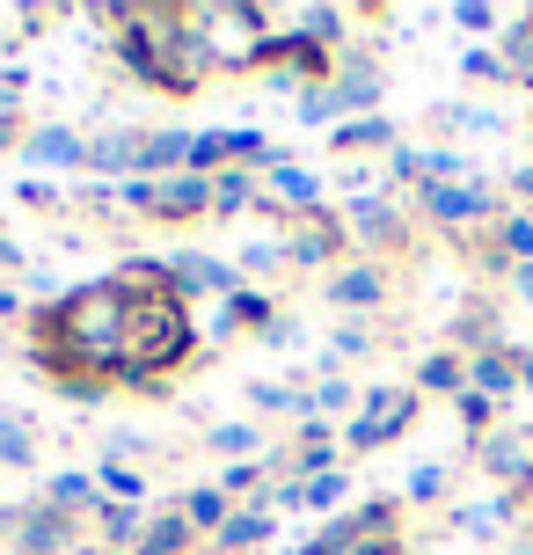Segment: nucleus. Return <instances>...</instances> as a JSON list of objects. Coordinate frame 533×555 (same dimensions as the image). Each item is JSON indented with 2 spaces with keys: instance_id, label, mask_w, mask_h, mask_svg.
I'll return each instance as SVG.
<instances>
[{
  "instance_id": "f257e3e1",
  "label": "nucleus",
  "mask_w": 533,
  "mask_h": 555,
  "mask_svg": "<svg viewBox=\"0 0 533 555\" xmlns=\"http://www.w3.org/2000/svg\"><path fill=\"white\" fill-rule=\"evenodd\" d=\"M125 293L117 285H81L74 300H66V344L88 351V359H117V344H125Z\"/></svg>"
},
{
  "instance_id": "f03ea898",
  "label": "nucleus",
  "mask_w": 533,
  "mask_h": 555,
  "mask_svg": "<svg viewBox=\"0 0 533 555\" xmlns=\"http://www.w3.org/2000/svg\"><path fill=\"white\" fill-rule=\"evenodd\" d=\"M417 197L439 227H476V220L497 212V191H490V183H424Z\"/></svg>"
},
{
  "instance_id": "7ed1b4c3",
  "label": "nucleus",
  "mask_w": 533,
  "mask_h": 555,
  "mask_svg": "<svg viewBox=\"0 0 533 555\" xmlns=\"http://www.w3.org/2000/svg\"><path fill=\"white\" fill-rule=\"evenodd\" d=\"M161 278H169V293H220V300L242 293V271H226L220 256H205V249H176L161 263Z\"/></svg>"
},
{
  "instance_id": "20e7f679",
  "label": "nucleus",
  "mask_w": 533,
  "mask_h": 555,
  "mask_svg": "<svg viewBox=\"0 0 533 555\" xmlns=\"http://www.w3.org/2000/svg\"><path fill=\"white\" fill-rule=\"evenodd\" d=\"M23 162L29 168H88V139L74 125H37L23 139Z\"/></svg>"
},
{
  "instance_id": "39448f33",
  "label": "nucleus",
  "mask_w": 533,
  "mask_h": 555,
  "mask_svg": "<svg viewBox=\"0 0 533 555\" xmlns=\"http://www.w3.org/2000/svg\"><path fill=\"white\" fill-rule=\"evenodd\" d=\"M343 227H351V234H359L365 249H402V212H394L388 197H351V212H343Z\"/></svg>"
},
{
  "instance_id": "423d86ee",
  "label": "nucleus",
  "mask_w": 533,
  "mask_h": 555,
  "mask_svg": "<svg viewBox=\"0 0 533 555\" xmlns=\"http://www.w3.org/2000/svg\"><path fill=\"white\" fill-rule=\"evenodd\" d=\"M468 388H476L482 402H511V395H519V351H511V344H497V351L468 359Z\"/></svg>"
},
{
  "instance_id": "0eeeda50",
  "label": "nucleus",
  "mask_w": 533,
  "mask_h": 555,
  "mask_svg": "<svg viewBox=\"0 0 533 555\" xmlns=\"http://www.w3.org/2000/svg\"><path fill=\"white\" fill-rule=\"evenodd\" d=\"M66 512H52V504H37V512H23V519H15V548L23 555H58L66 548Z\"/></svg>"
},
{
  "instance_id": "6e6552de",
  "label": "nucleus",
  "mask_w": 533,
  "mask_h": 555,
  "mask_svg": "<svg viewBox=\"0 0 533 555\" xmlns=\"http://www.w3.org/2000/svg\"><path fill=\"white\" fill-rule=\"evenodd\" d=\"M197 212H212V176H191L183 168V176L161 183V212L154 220H197Z\"/></svg>"
},
{
  "instance_id": "1a4fd4ad",
  "label": "nucleus",
  "mask_w": 533,
  "mask_h": 555,
  "mask_svg": "<svg viewBox=\"0 0 533 555\" xmlns=\"http://www.w3.org/2000/svg\"><path fill=\"white\" fill-rule=\"evenodd\" d=\"M482 468L505 482V498H511V490H526V482H533V453H526V439H482Z\"/></svg>"
},
{
  "instance_id": "9d476101",
  "label": "nucleus",
  "mask_w": 533,
  "mask_h": 555,
  "mask_svg": "<svg viewBox=\"0 0 533 555\" xmlns=\"http://www.w3.org/2000/svg\"><path fill=\"white\" fill-rule=\"evenodd\" d=\"M88 168H95V176H117V183H132V168H140V132L88 139Z\"/></svg>"
},
{
  "instance_id": "9b49d317",
  "label": "nucleus",
  "mask_w": 533,
  "mask_h": 555,
  "mask_svg": "<svg viewBox=\"0 0 533 555\" xmlns=\"http://www.w3.org/2000/svg\"><path fill=\"white\" fill-rule=\"evenodd\" d=\"M183 519H191V533H220L234 519V498H226L220 482H197L191 498H183Z\"/></svg>"
},
{
  "instance_id": "f8f14e48",
  "label": "nucleus",
  "mask_w": 533,
  "mask_h": 555,
  "mask_svg": "<svg viewBox=\"0 0 533 555\" xmlns=\"http://www.w3.org/2000/svg\"><path fill=\"white\" fill-rule=\"evenodd\" d=\"M95 527H103V548H140V533H146V512L140 504H95Z\"/></svg>"
},
{
  "instance_id": "ddd939ff",
  "label": "nucleus",
  "mask_w": 533,
  "mask_h": 555,
  "mask_svg": "<svg viewBox=\"0 0 533 555\" xmlns=\"http://www.w3.org/2000/svg\"><path fill=\"white\" fill-rule=\"evenodd\" d=\"M249 205H256V168L212 176V220H234V212H249Z\"/></svg>"
},
{
  "instance_id": "4468645a",
  "label": "nucleus",
  "mask_w": 533,
  "mask_h": 555,
  "mask_svg": "<svg viewBox=\"0 0 533 555\" xmlns=\"http://www.w3.org/2000/svg\"><path fill=\"white\" fill-rule=\"evenodd\" d=\"M183 548H191V519H183V512H161V519H146L132 555H183Z\"/></svg>"
},
{
  "instance_id": "2eb2a0df",
  "label": "nucleus",
  "mask_w": 533,
  "mask_h": 555,
  "mask_svg": "<svg viewBox=\"0 0 533 555\" xmlns=\"http://www.w3.org/2000/svg\"><path fill=\"white\" fill-rule=\"evenodd\" d=\"M271 527H278V519H271V504H249V512H234V519L220 527V548H263Z\"/></svg>"
},
{
  "instance_id": "dca6fc26",
  "label": "nucleus",
  "mask_w": 533,
  "mask_h": 555,
  "mask_svg": "<svg viewBox=\"0 0 533 555\" xmlns=\"http://www.w3.org/2000/svg\"><path fill=\"white\" fill-rule=\"evenodd\" d=\"M271 191H278L285 205H300V212H314V205H322V176H314V168H292V162H278V168H271Z\"/></svg>"
},
{
  "instance_id": "f3484780",
  "label": "nucleus",
  "mask_w": 533,
  "mask_h": 555,
  "mask_svg": "<svg viewBox=\"0 0 533 555\" xmlns=\"http://www.w3.org/2000/svg\"><path fill=\"white\" fill-rule=\"evenodd\" d=\"M249 402L263 416H300V424H308V388H278V380H249Z\"/></svg>"
},
{
  "instance_id": "a211bd4d",
  "label": "nucleus",
  "mask_w": 533,
  "mask_h": 555,
  "mask_svg": "<svg viewBox=\"0 0 533 555\" xmlns=\"http://www.w3.org/2000/svg\"><path fill=\"white\" fill-rule=\"evenodd\" d=\"M402 431H410V416H380V424L351 416V424H343V446H351V453H380V446H394Z\"/></svg>"
},
{
  "instance_id": "6ab92c4d",
  "label": "nucleus",
  "mask_w": 533,
  "mask_h": 555,
  "mask_svg": "<svg viewBox=\"0 0 533 555\" xmlns=\"http://www.w3.org/2000/svg\"><path fill=\"white\" fill-rule=\"evenodd\" d=\"M417 388H431V395H460V388H468V365H460V351H431V359L417 365Z\"/></svg>"
},
{
  "instance_id": "aec40b11",
  "label": "nucleus",
  "mask_w": 533,
  "mask_h": 555,
  "mask_svg": "<svg viewBox=\"0 0 533 555\" xmlns=\"http://www.w3.org/2000/svg\"><path fill=\"white\" fill-rule=\"evenodd\" d=\"M511 504H519V498H490V504H453V527H460V533H505V527H511Z\"/></svg>"
},
{
  "instance_id": "412c9836",
  "label": "nucleus",
  "mask_w": 533,
  "mask_h": 555,
  "mask_svg": "<svg viewBox=\"0 0 533 555\" xmlns=\"http://www.w3.org/2000/svg\"><path fill=\"white\" fill-rule=\"evenodd\" d=\"M380 293H388L380 271H337V278H329V300H337V307H380Z\"/></svg>"
},
{
  "instance_id": "4be33fe9",
  "label": "nucleus",
  "mask_w": 533,
  "mask_h": 555,
  "mask_svg": "<svg viewBox=\"0 0 533 555\" xmlns=\"http://www.w3.org/2000/svg\"><path fill=\"white\" fill-rule=\"evenodd\" d=\"M359 416L380 424V416H417V388H359Z\"/></svg>"
},
{
  "instance_id": "5701e85b",
  "label": "nucleus",
  "mask_w": 533,
  "mask_h": 555,
  "mask_svg": "<svg viewBox=\"0 0 533 555\" xmlns=\"http://www.w3.org/2000/svg\"><path fill=\"white\" fill-rule=\"evenodd\" d=\"M256 446H263V431H256V424H212V453H220L226 468H234V461H263Z\"/></svg>"
},
{
  "instance_id": "b1692460",
  "label": "nucleus",
  "mask_w": 533,
  "mask_h": 555,
  "mask_svg": "<svg viewBox=\"0 0 533 555\" xmlns=\"http://www.w3.org/2000/svg\"><path fill=\"white\" fill-rule=\"evenodd\" d=\"M103 490H95V475H52V512H95Z\"/></svg>"
},
{
  "instance_id": "393cba45",
  "label": "nucleus",
  "mask_w": 533,
  "mask_h": 555,
  "mask_svg": "<svg viewBox=\"0 0 533 555\" xmlns=\"http://www.w3.org/2000/svg\"><path fill=\"white\" fill-rule=\"evenodd\" d=\"M394 125L388 117H351V125H337V154H359V146H388Z\"/></svg>"
},
{
  "instance_id": "a878e982",
  "label": "nucleus",
  "mask_w": 533,
  "mask_h": 555,
  "mask_svg": "<svg viewBox=\"0 0 533 555\" xmlns=\"http://www.w3.org/2000/svg\"><path fill=\"white\" fill-rule=\"evenodd\" d=\"M424 183H476V168L453 146H424Z\"/></svg>"
},
{
  "instance_id": "bb28decb",
  "label": "nucleus",
  "mask_w": 533,
  "mask_h": 555,
  "mask_svg": "<svg viewBox=\"0 0 533 555\" xmlns=\"http://www.w3.org/2000/svg\"><path fill=\"white\" fill-rule=\"evenodd\" d=\"M300 125H343V95L329 88H300Z\"/></svg>"
},
{
  "instance_id": "cd10ccee",
  "label": "nucleus",
  "mask_w": 533,
  "mask_h": 555,
  "mask_svg": "<svg viewBox=\"0 0 533 555\" xmlns=\"http://www.w3.org/2000/svg\"><path fill=\"white\" fill-rule=\"evenodd\" d=\"M95 490H103V498H117V504H140L146 498L140 468H117V461H103V468H95Z\"/></svg>"
},
{
  "instance_id": "c85d7f7f",
  "label": "nucleus",
  "mask_w": 533,
  "mask_h": 555,
  "mask_svg": "<svg viewBox=\"0 0 533 555\" xmlns=\"http://www.w3.org/2000/svg\"><path fill=\"white\" fill-rule=\"evenodd\" d=\"M300 29H308V44H343L351 15L343 8H300Z\"/></svg>"
},
{
  "instance_id": "c756f323",
  "label": "nucleus",
  "mask_w": 533,
  "mask_h": 555,
  "mask_svg": "<svg viewBox=\"0 0 533 555\" xmlns=\"http://www.w3.org/2000/svg\"><path fill=\"white\" fill-rule=\"evenodd\" d=\"M285 256H292V263H329V256H337V227H308V234H292Z\"/></svg>"
},
{
  "instance_id": "7c9ffc66",
  "label": "nucleus",
  "mask_w": 533,
  "mask_h": 555,
  "mask_svg": "<svg viewBox=\"0 0 533 555\" xmlns=\"http://www.w3.org/2000/svg\"><path fill=\"white\" fill-rule=\"evenodd\" d=\"M0 468H37V446L15 416H0Z\"/></svg>"
},
{
  "instance_id": "2f4dec72",
  "label": "nucleus",
  "mask_w": 533,
  "mask_h": 555,
  "mask_svg": "<svg viewBox=\"0 0 533 555\" xmlns=\"http://www.w3.org/2000/svg\"><path fill=\"white\" fill-rule=\"evenodd\" d=\"M234 322H263V330H271V322H278V314H271V300H263V293H249V285H242V293H234V300H226L220 330H234Z\"/></svg>"
},
{
  "instance_id": "473e14b6",
  "label": "nucleus",
  "mask_w": 533,
  "mask_h": 555,
  "mask_svg": "<svg viewBox=\"0 0 533 555\" xmlns=\"http://www.w3.org/2000/svg\"><path fill=\"white\" fill-rule=\"evenodd\" d=\"M351 395H359V388H343V380H314V388H308V424H322V416H343V410H351Z\"/></svg>"
},
{
  "instance_id": "72a5a7b5",
  "label": "nucleus",
  "mask_w": 533,
  "mask_h": 555,
  "mask_svg": "<svg viewBox=\"0 0 533 555\" xmlns=\"http://www.w3.org/2000/svg\"><path fill=\"white\" fill-rule=\"evenodd\" d=\"M446 23H453V29H468V37H490V29L505 23V15H497V8H482V0H453Z\"/></svg>"
},
{
  "instance_id": "f704fd0d",
  "label": "nucleus",
  "mask_w": 533,
  "mask_h": 555,
  "mask_svg": "<svg viewBox=\"0 0 533 555\" xmlns=\"http://www.w3.org/2000/svg\"><path fill=\"white\" fill-rule=\"evenodd\" d=\"M343 490H351V482H343V468L337 475H314V482H300V512H329Z\"/></svg>"
},
{
  "instance_id": "c9c22d12",
  "label": "nucleus",
  "mask_w": 533,
  "mask_h": 555,
  "mask_svg": "<svg viewBox=\"0 0 533 555\" xmlns=\"http://www.w3.org/2000/svg\"><path fill=\"white\" fill-rule=\"evenodd\" d=\"M117 205H132V212H146V220H154V212H161V183H146V176H132V183H117Z\"/></svg>"
},
{
  "instance_id": "e433bc0d",
  "label": "nucleus",
  "mask_w": 533,
  "mask_h": 555,
  "mask_svg": "<svg viewBox=\"0 0 533 555\" xmlns=\"http://www.w3.org/2000/svg\"><path fill=\"white\" fill-rule=\"evenodd\" d=\"M505 66H511V74L526 66V74H533V15H526V23H519V29L505 37Z\"/></svg>"
},
{
  "instance_id": "4c0bfd02",
  "label": "nucleus",
  "mask_w": 533,
  "mask_h": 555,
  "mask_svg": "<svg viewBox=\"0 0 533 555\" xmlns=\"http://www.w3.org/2000/svg\"><path fill=\"white\" fill-rule=\"evenodd\" d=\"M497 234H505L511 256H526V263H533V220H526V212H505V227H497Z\"/></svg>"
},
{
  "instance_id": "58836bf2",
  "label": "nucleus",
  "mask_w": 533,
  "mask_h": 555,
  "mask_svg": "<svg viewBox=\"0 0 533 555\" xmlns=\"http://www.w3.org/2000/svg\"><path fill=\"white\" fill-rule=\"evenodd\" d=\"M263 475H271V461H234V468H226V498H242V490H256V482H263Z\"/></svg>"
},
{
  "instance_id": "ea45409f",
  "label": "nucleus",
  "mask_w": 533,
  "mask_h": 555,
  "mask_svg": "<svg viewBox=\"0 0 533 555\" xmlns=\"http://www.w3.org/2000/svg\"><path fill=\"white\" fill-rule=\"evenodd\" d=\"M278 263H285V242H249V249H242V271H256V278L278 271Z\"/></svg>"
},
{
  "instance_id": "a19ab883",
  "label": "nucleus",
  "mask_w": 533,
  "mask_h": 555,
  "mask_svg": "<svg viewBox=\"0 0 533 555\" xmlns=\"http://www.w3.org/2000/svg\"><path fill=\"white\" fill-rule=\"evenodd\" d=\"M460 66H468V74H482V81H505V74H511L505 52H482V44H476V52H460Z\"/></svg>"
},
{
  "instance_id": "79ce46f5",
  "label": "nucleus",
  "mask_w": 533,
  "mask_h": 555,
  "mask_svg": "<svg viewBox=\"0 0 533 555\" xmlns=\"http://www.w3.org/2000/svg\"><path fill=\"white\" fill-rule=\"evenodd\" d=\"M365 351H373V336H365V330H337V344H329V359H365Z\"/></svg>"
},
{
  "instance_id": "37998d69",
  "label": "nucleus",
  "mask_w": 533,
  "mask_h": 555,
  "mask_svg": "<svg viewBox=\"0 0 533 555\" xmlns=\"http://www.w3.org/2000/svg\"><path fill=\"white\" fill-rule=\"evenodd\" d=\"M439 490H446V468H417V475H410V498H417V504H431Z\"/></svg>"
},
{
  "instance_id": "c03bdc74",
  "label": "nucleus",
  "mask_w": 533,
  "mask_h": 555,
  "mask_svg": "<svg viewBox=\"0 0 533 555\" xmlns=\"http://www.w3.org/2000/svg\"><path fill=\"white\" fill-rule=\"evenodd\" d=\"M453 402H460V416H468V424H476V431H482V424H490V410H497V402H482L476 388H460V395H453Z\"/></svg>"
},
{
  "instance_id": "a18cd8bd",
  "label": "nucleus",
  "mask_w": 533,
  "mask_h": 555,
  "mask_svg": "<svg viewBox=\"0 0 533 555\" xmlns=\"http://www.w3.org/2000/svg\"><path fill=\"white\" fill-rule=\"evenodd\" d=\"M256 336H263L271 351H300V330H292V322H271V330H256Z\"/></svg>"
},
{
  "instance_id": "49530a36",
  "label": "nucleus",
  "mask_w": 533,
  "mask_h": 555,
  "mask_svg": "<svg viewBox=\"0 0 533 555\" xmlns=\"http://www.w3.org/2000/svg\"><path fill=\"white\" fill-rule=\"evenodd\" d=\"M285 555H343V541H337V533H329V527H322V533H314V541H300V548H285Z\"/></svg>"
},
{
  "instance_id": "de8ad7c7",
  "label": "nucleus",
  "mask_w": 533,
  "mask_h": 555,
  "mask_svg": "<svg viewBox=\"0 0 533 555\" xmlns=\"http://www.w3.org/2000/svg\"><path fill=\"white\" fill-rule=\"evenodd\" d=\"M343 555H394V541H388V533H365V541H351Z\"/></svg>"
},
{
  "instance_id": "09e8293b",
  "label": "nucleus",
  "mask_w": 533,
  "mask_h": 555,
  "mask_svg": "<svg viewBox=\"0 0 533 555\" xmlns=\"http://www.w3.org/2000/svg\"><path fill=\"white\" fill-rule=\"evenodd\" d=\"M0 271H23V249H15L8 234H0Z\"/></svg>"
},
{
  "instance_id": "8fccbe9b",
  "label": "nucleus",
  "mask_w": 533,
  "mask_h": 555,
  "mask_svg": "<svg viewBox=\"0 0 533 555\" xmlns=\"http://www.w3.org/2000/svg\"><path fill=\"white\" fill-rule=\"evenodd\" d=\"M519 293H526V300H533V263H519Z\"/></svg>"
},
{
  "instance_id": "3c124183",
  "label": "nucleus",
  "mask_w": 533,
  "mask_h": 555,
  "mask_svg": "<svg viewBox=\"0 0 533 555\" xmlns=\"http://www.w3.org/2000/svg\"><path fill=\"white\" fill-rule=\"evenodd\" d=\"M8 139H15V117H8V111H0V146H8Z\"/></svg>"
},
{
  "instance_id": "603ef678",
  "label": "nucleus",
  "mask_w": 533,
  "mask_h": 555,
  "mask_svg": "<svg viewBox=\"0 0 533 555\" xmlns=\"http://www.w3.org/2000/svg\"><path fill=\"white\" fill-rule=\"evenodd\" d=\"M103 555H132V548H103Z\"/></svg>"
},
{
  "instance_id": "864d4df0",
  "label": "nucleus",
  "mask_w": 533,
  "mask_h": 555,
  "mask_svg": "<svg viewBox=\"0 0 533 555\" xmlns=\"http://www.w3.org/2000/svg\"><path fill=\"white\" fill-rule=\"evenodd\" d=\"M8 555H23V548H8Z\"/></svg>"
}]
</instances>
